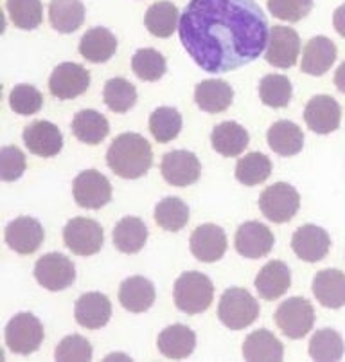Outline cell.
<instances>
[{
    "label": "cell",
    "instance_id": "1",
    "mask_svg": "<svg viewBox=\"0 0 345 362\" xmlns=\"http://www.w3.org/2000/svg\"><path fill=\"white\" fill-rule=\"evenodd\" d=\"M178 35L198 67L222 74L258 60L268 47L270 28L255 0H190Z\"/></svg>",
    "mask_w": 345,
    "mask_h": 362
},
{
    "label": "cell",
    "instance_id": "2",
    "mask_svg": "<svg viewBox=\"0 0 345 362\" xmlns=\"http://www.w3.org/2000/svg\"><path fill=\"white\" fill-rule=\"evenodd\" d=\"M107 164L121 179H140L153 164V151L139 134H121L108 148Z\"/></svg>",
    "mask_w": 345,
    "mask_h": 362
},
{
    "label": "cell",
    "instance_id": "3",
    "mask_svg": "<svg viewBox=\"0 0 345 362\" xmlns=\"http://www.w3.org/2000/svg\"><path fill=\"white\" fill-rule=\"evenodd\" d=\"M175 305L180 312L196 315L205 312L214 299V285L198 271L183 272L175 281Z\"/></svg>",
    "mask_w": 345,
    "mask_h": 362
},
{
    "label": "cell",
    "instance_id": "4",
    "mask_svg": "<svg viewBox=\"0 0 345 362\" xmlns=\"http://www.w3.org/2000/svg\"><path fill=\"white\" fill-rule=\"evenodd\" d=\"M259 303L254 296L245 288L232 287L223 292L218 305L219 321L230 330H243L250 327L259 317Z\"/></svg>",
    "mask_w": 345,
    "mask_h": 362
},
{
    "label": "cell",
    "instance_id": "5",
    "mask_svg": "<svg viewBox=\"0 0 345 362\" xmlns=\"http://www.w3.org/2000/svg\"><path fill=\"white\" fill-rule=\"evenodd\" d=\"M44 325L29 312L16 314L6 327V346L16 355H31L44 341Z\"/></svg>",
    "mask_w": 345,
    "mask_h": 362
},
{
    "label": "cell",
    "instance_id": "6",
    "mask_svg": "<svg viewBox=\"0 0 345 362\" xmlns=\"http://www.w3.org/2000/svg\"><path fill=\"white\" fill-rule=\"evenodd\" d=\"M301 207V195L291 184L275 182L259 197V209L274 223L290 222Z\"/></svg>",
    "mask_w": 345,
    "mask_h": 362
},
{
    "label": "cell",
    "instance_id": "7",
    "mask_svg": "<svg viewBox=\"0 0 345 362\" xmlns=\"http://www.w3.org/2000/svg\"><path fill=\"white\" fill-rule=\"evenodd\" d=\"M275 322L279 330L288 339H302L313 330L315 310L308 299L290 298L281 303L275 312Z\"/></svg>",
    "mask_w": 345,
    "mask_h": 362
},
{
    "label": "cell",
    "instance_id": "8",
    "mask_svg": "<svg viewBox=\"0 0 345 362\" xmlns=\"http://www.w3.org/2000/svg\"><path fill=\"white\" fill-rule=\"evenodd\" d=\"M65 245L75 256H94L101 251L104 243L103 227L95 220L75 216L68 220L63 229Z\"/></svg>",
    "mask_w": 345,
    "mask_h": 362
},
{
    "label": "cell",
    "instance_id": "9",
    "mask_svg": "<svg viewBox=\"0 0 345 362\" xmlns=\"http://www.w3.org/2000/svg\"><path fill=\"white\" fill-rule=\"evenodd\" d=\"M35 278L47 291L60 292L75 281V267L65 255L49 252L36 262Z\"/></svg>",
    "mask_w": 345,
    "mask_h": 362
},
{
    "label": "cell",
    "instance_id": "10",
    "mask_svg": "<svg viewBox=\"0 0 345 362\" xmlns=\"http://www.w3.org/2000/svg\"><path fill=\"white\" fill-rule=\"evenodd\" d=\"M72 193L80 207L101 209L111 200V184L97 170H85L74 179Z\"/></svg>",
    "mask_w": 345,
    "mask_h": 362
},
{
    "label": "cell",
    "instance_id": "11",
    "mask_svg": "<svg viewBox=\"0 0 345 362\" xmlns=\"http://www.w3.org/2000/svg\"><path fill=\"white\" fill-rule=\"evenodd\" d=\"M90 87V72L80 64L65 62L52 71L49 78V90L58 100H74Z\"/></svg>",
    "mask_w": 345,
    "mask_h": 362
},
{
    "label": "cell",
    "instance_id": "12",
    "mask_svg": "<svg viewBox=\"0 0 345 362\" xmlns=\"http://www.w3.org/2000/svg\"><path fill=\"white\" fill-rule=\"evenodd\" d=\"M160 171L167 184L176 187H186L195 184L202 173V164L193 151L173 150L164 156Z\"/></svg>",
    "mask_w": 345,
    "mask_h": 362
},
{
    "label": "cell",
    "instance_id": "13",
    "mask_svg": "<svg viewBox=\"0 0 345 362\" xmlns=\"http://www.w3.org/2000/svg\"><path fill=\"white\" fill-rule=\"evenodd\" d=\"M301 54V36L295 29L286 25H274L266 49V62L277 69H290L297 64Z\"/></svg>",
    "mask_w": 345,
    "mask_h": 362
},
{
    "label": "cell",
    "instance_id": "14",
    "mask_svg": "<svg viewBox=\"0 0 345 362\" xmlns=\"http://www.w3.org/2000/svg\"><path fill=\"white\" fill-rule=\"evenodd\" d=\"M274 233L261 222H245L236 231V251L248 259H259L274 249Z\"/></svg>",
    "mask_w": 345,
    "mask_h": 362
},
{
    "label": "cell",
    "instance_id": "15",
    "mask_svg": "<svg viewBox=\"0 0 345 362\" xmlns=\"http://www.w3.org/2000/svg\"><path fill=\"white\" fill-rule=\"evenodd\" d=\"M4 238L11 251L18 255H32L44 243L45 231L42 223L32 216H18L8 223Z\"/></svg>",
    "mask_w": 345,
    "mask_h": 362
},
{
    "label": "cell",
    "instance_id": "16",
    "mask_svg": "<svg viewBox=\"0 0 345 362\" xmlns=\"http://www.w3.org/2000/svg\"><path fill=\"white\" fill-rule=\"evenodd\" d=\"M190 252L198 262L214 263L222 259L226 252V235L216 223H203L190 235Z\"/></svg>",
    "mask_w": 345,
    "mask_h": 362
},
{
    "label": "cell",
    "instance_id": "17",
    "mask_svg": "<svg viewBox=\"0 0 345 362\" xmlns=\"http://www.w3.org/2000/svg\"><path fill=\"white\" fill-rule=\"evenodd\" d=\"M291 249L301 258L302 262L317 263L327 256L331 249V238L325 229L313 226V223H305L301 226L293 233L291 238Z\"/></svg>",
    "mask_w": 345,
    "mask_h": 362
},
{
    "label": "cell",
    "instance_id": "18",
    "mask_svg": "<svg viewBox=\"0 0 345 362\" xmlns=\"http://www.w3.org/2000/svg\"><path fill=\"white\" fill-rule=\"evenodd\" d=\"M304 121L308 128L313 130L315 134L327 136V134L338 130V127H340V105L334 98L325 96V94L311 98L304 108Z\"/></svg>",
    "mask_w": 345,
    "mask_h": 362
},
{
    "label": "cell",
    "instance_id": "19",
    "mask_svg": "<svg viewBox=\"0 0 345 362\" xmlns=\"http://www.w3.org/2000/svg\"><path fill=\"white\" fill-rule=\"evenodd\" d=\"M22 137H24L25 148L32 156L44 157V159L58 156L63 148V136L60 128L51 121H35L25 127Z\"/></svg>",
    "mask_w": 345,
    "mask_h": 362
},
{
    "label": "cell",
    "instance_id": "20",
    "mask_svg": "<svg viewBox=\"0 0 345 362\" xmlns=\"http://www.w3.org/2000/svg\"><path fill=\"white\" fill-rule=\"evenodd\" d=\"M74 317L78 325L88 330L107 327L111 317V303L101 292H87L75 301Z\"/></svg>",
    "mask_w": 345,
    "mask_h": 362
},
{
    "label": "cell",
    "instance_id": "21",
    "mask_svg": "<svg viewBox=\"0 0 345 362\" xmlns=\"http://www.w3.org/2000/svg\"><path fill=\"white\" fill-rule=\"evenodd\" d=\"M254 283L259 298L266 299V301H274V299H279L288 292L291 285V272L286 263L272 259L259 271Z\"/></svg>",
    "mask_w": 345,
    "mask_h": 362
},
{
    "label": "cell",
    "instance_id": "22",
    "mask_svg": "<svg viewBox=\"0 0 345 362\" xmlns=\"http://www.w3.org/2000/svg\"><path fill=\"white\" fill-rule=\"evenodd\" d=\"M311 288L322 307L331 310L345 307V274L338 269H324L317 272Z\"/></svg>",
    "mask_w": 345,
    "mask_h": 362
},
{
    "label": "cell",
    "instance_id": "23",
    "mask_svg": "<svg viewBox=\"0 0 345 362\" xmlns=\"http://www.w3.org/2000/svg\"><path fill=\"white\" fill-rule=\"evenodd\" d=\"M155 298V285L144 276H131L121 283L119 301L124 310L143 314L153 307Z\"/></svg>",
    "mask_w": 345,
    "mask_h": 362
},
{
    "label": "cell",
    "instance_id": "24",
    "mask_svg": "<svg viewBox=\"0 0 345 362\" xmlns=\"http://www.w3.org/2000/svg\"><path fill=\"white\" fill-rule=\"evenodd\" d=\"M337 62V45L327 36H313L302 51V72L322 76Z\"/></svg>",
    "mask_w": 345,
    "mask_h": 362
},
{
    "label": "cell",
    "instance_id": "25",
    "mask_svg": "<svg viewBox=\"0 0 345 362\" xmlns=\"http://www.w3.org/2000/svg\"><path fill=\"white\" fill-rule=\"evenodd\" d=\"M159 351L167 358L180 361L193 355L196 346V334L186 325H171L160 332L157 339Z\"/></svg>",
    "mask_w": 345,
    "mask_h": 362
},
{
    "label": "cell",
    "instance_id": "26",
    "mask_svg": "<svg viewBox=\"0 0 345 362\" xmlns=\"http://www.w3.org/2000/svg\"><path fill=\"white\" fill-rule=\"evenodd\" d=\"M243 357H245V361L250 362H279L284 357V346L270 330L261 328V330L252 332L245 339V342H243Z\"/></svg>",
    "mask_w": 345,
    "mask_h": 362
},
{
    "label": "cell",
    "instance_id": "27",
    "mask_svg": "<svg viewBox=\"0 0 345 362\" xmlns=\"http://www.w3.org/2000/svg\"><path fill=\"white\" fill-rule=\"evenodd\" d=\"M248 132L245 127H241L236 121H225L219 123L218 127L210 134V143L212 148L223 157H238L241 156L245 148L248 146Z\"/></svg>",
    "mask_w": 345,
    "mask_h": 362
},
{
    "label": "cell",
    "instance_id": "28",
    "mask_svg": "<svg viewBox=\"0 0 345 362\" xmlns=\"http://www.w3.org/2000/svg\"><path fill=\"white\" fill-rule=\"evenodd\" d=\"M234 100V90L223 80H205L196 85L195 101L200 110L207 114H219L226 110Z\"/></svg>",
    "mask_w": 345,
    "mask_h": 362
},
{
    "label": "cell",
    "instance_id": "29",
    "mask_svg": "<svg viewBox=\"0 0 345 362\" xmlns=\"http://www.w3.org/2000/svg\"><path fill=\"white\" fill-rule=\"evenodd\" d=\"M117 51V38L107 28H92L80 42V52L92 64H104Z\"/></svg>",
    "mask_w": 345,
    "mask_h": 362
},
{
    "label": "cell",
    "instance_id": "30",
    "mask_svg": "<svg viewBox=\"0 0 345 362\" xmlns=\"http://www.w3.org/2000/svg\"><path fill=\"white\" fill-rule=\"evenodd\" d=\"M266 139H268V146L282 157L297 156L304 148V134L301 127L288 119H281L272 124Z\"/></svg>",
    "mask_w": 345,
    "mask_h": 362
},
{
    "label": "cell",
    "instance_id": "31",
    "mask_svg": "<svg viewBox=\"0 0 345 362\" xmlns=\"http://www.w3.org/2000/svg\"><path fill=\"white\" fill-rule=\"evenodd\" d=\"M147 242V227L137 216H124L114 229V245L124 255H137Z\"/></svg>",
    "mask_w": 345,
    "mask_h": 362
},
{
    "label": "cell",
    "instance_id": "32",
    "mask_svg": "<svg viewBox=\"0 0 345 362\" xmlns=\"http://www.w3.org/2000/svg\"><path fill=\"white\" fill-rule=\"evenodd\" d=\"M49 21L58 33H74L85 22V6L81 0H51Z\"/></svg>",
    "mask_w": 345,
    "mask_h": 362
},
{
    "label": "cell",
    "instance_id": "33",
    "mask_svg": "<svg viewBox=\"0 0 345 362\" xmlns=\"http://www.w3.org/2000/svg\"><path fill=\"white\" fill-rule=\"evenodd\" d=\"M72 134L85 144H99L110 134V124L97 110H80L72 119Z\"/></svg>",
    "mask_w": 345,
    "mask_h": 362
},
{
    "label": "cell",
    "instance_id": "34",
    "mask_svg": "<svg viewBox=\"0 0 345 362\" xmlns=\"http://www.w3.org/2000/svg\"><path fill=\"white\" fill-rule=\"evenodd\" d=\"M144 24L153 36L169 38L180 25L178 8L173 2H155L147 8Z\"/></svg>",
    "mask_w": 345,
    "mask_h": 362
},
{
    "label": "cell",
    "instance_id": "35",
    "mask_svg": "<svg viewBox=\"0 0 345 362\" xmlns=\"http://www.w3.org/2000/svg\"><path fill=\"white\" fill-rule=\"evenodd\" d=\"M345 354V344L341 335L333 328H322L315 332L310 341V357L313 361L333 362L340 361Z\"/></svg>",
    "mask_w": 345,
    "mask_h": 362
},
{
    "label": "cell",
    "instance_id": "36",
    "mask_svg": "<svg viewBox=\"0 0 345 362\" xmlns=\"http://www.w3.org/2000/svg\"><path fill=\"white\" fill-rule=\"evenodd\" d=\"M155 222L164 231L176 233L189 222V207L178 197H166L155 207Z\"/></svg>",
    "mask_w": 345,
    "mask_h": 362
},
{
    "label": "cell",
    "instance_id": "37",
    "mask_svg": "<svg viewBox=\"0 0 345 362\" xmlns=\"http://www.w3.org/2000/svg\"><path fill=\"white\" fill-rule=\"evenodd\" d=\"M272 175V160L259 151H252L236 164V179L243 186H258Z\"/></svg>",
    "mask_w": 345,
    "mask_h": 362
},
{
    "label": "cell",
    "instance_id": "38",
    "mask_svg": "<svg viewBox=\"0 0 345 362\" xmlns=\"http://www.w3.org/2000/svg\"><path fill=\"white\" fill-rule=\"evenodd\" d=\"M182 130V116L173 107H159L150 116V132L159 143L176 139Z\"/></svg>",
    "mask_w": 345,
    "mask_h": 362
},
{
    "label": "cell",
    "instance_id": "39",
    "mask_svg": "<svg viewBox=\"0 0 345 362\" xmlns=\"http://www.w3.org/2000/svg\"><path fill=\"white\" fill-rule=\"evenodd\" d=\"M103 100L115 114H124L137 103V88L124 78H111L104 83Z\"/></svg>",
    "mask_w": 345,
    "mask_h": 362
},
{
    "label": "cell",
    "instance_id": "40",
    "mask_svg": "<svg viewBox=\"0 0 345 362\" xmlns=\"http://www.w3.org/2000/svg\"><path fill=\"white\" fill-rule=\"evenodd\" d=\"M291 94H293V88H291L290 80L282 74H268L259 83V96L266 107H288L291 101Z\"/></svg>",
    "mask_w": 345,
    "mask_h": 362
},
{
    "label": "cell",
    "instance_id": "41",
    "mask_svg": "<svg viewBox=\"0 0 345 362\" xmlns=\"http://www.w3.org/2000/svg\"><path fill=\"white\" fill-rule=\"evenodd\" d=\"M6 9L13 24L24 31H32L44 21L40 0H6Z\"/></svg>",
    "mask_w": 345,
    "mask_h": 362
},
{
    "label": "cell",
    "instance_id": "42",
    "mask_svg": "<svg viewBox=\"0 0 345 362\" xmlns=\"http://www.w3.org/2000/svg\"><path fill=\"white\" fill-rule=\"evenodd\" d=\"M131 69L143 81H159L166 74V58L157 49H139L131 58Z\"/></svg>",
    "mask_w": 345,
    "mask_h": 362
},
{
    "label": "cell",
    "instance_id": "43",
    "mask_svg": "<svg viewBox=\"0 0 345 362\" xmlns=\"http://www.w3.org/2000/svg\"><path fill=\"white\" fill-rule=\"evenodd\" d=\"M9 107L18 116H32L36 112H40L44 107V96L38 88L32 85L20 83L16 85L9 94Z\"/></svg>",
    "mask_w": 345,
    "mask_h": 362
},
{
    "label": "cell",
    "instance_id": "44",
    "mask_svg": "<svg viewBox=\"0 0 345 362\" xmlns=\"http://www.w3.org/2000/svg\"><path fill=\"white\" fill-rule=\"evenodd\" d=\"M56 361L68 362H85L92 358V346L90 342L87 341L81 335H67L65 339H61V342L56 346L54 351Z\"/></svg>",
    "mask_w": 345,
    "mask_h": 362
},
{
    "label": "cell",
    "instance_id": "45",
    "mask_svg": "<svg viewBox=\"0 0 345 362\" xmlns=\"http://www.w3.org/2000/svg\"><path fill=\"white\" fill-rule=\"evenodd\" d=\"M313 9V0H268V11L284 22H298Z\"/></svg>",
    "mask_w": 345,
    "mask_h": 362
},
{
    "label": "cell",
    "instance_id": "46",
    "mask_svg": "<svg viewBox=\"0 0 345 362\" xmlns=\"http://www.w3.org/2000/svg\"><path fill=\"white\" fill-rule=\"evenodd\" d=\"M25 168H28V160L20 148L4 146L0 150V177L4 182L20 179Z\"/></svg>",
    "mask_w": 345,
    "mask_h": 362
},
{
    "label": "cell",
    "instance_id": "47",
    "mask_svg": "<svg viewBox=\"0 0 345 362\" xmlns=\"http://www.w3.org/2000/svg\"><path fill=\"white\" fill-rule=\"evenodd\" d=\"M333 25L337 33L345 38V4L338 6L333 13Z\"/></svg>",
    "mask_w": 345,
    "mask_h": 362
},
{
    "label": "cell",
    "instance_id": "48",
    "mask_svg": "<svg viewBox=\"0 0 345 362\" xmlns=\"http://www.w3.org/2000/svg\"><path fill=\"white\" fill-rule=\"evenodd\" d=\"M334 85L341 94H345V62L334 72Z\"/></svg>",
    "mask_w": 345,
    "mask_h": 362
}]
</instances>
